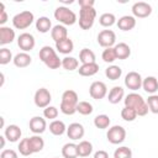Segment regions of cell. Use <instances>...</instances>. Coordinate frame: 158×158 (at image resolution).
Instances as JSON below:
<instances>
[{
  "instance_id": "6da1fadb",
  "label": "cell",
  "mask_w": 158,
  "mask_h": 158,
  "mask_svg": "<svg viewBox=\"0 0 158 158\" xmlns=\"http://www.w3.org/2000/svg\"><path fill=\"white\" fill-rule=\"evenodd\" d=\"M123 101H125V106H130V107L135 109L138 116H146L149 111L147 101H144V99L137 93L128 94Z\"/></svg>"
},
{
  "instance_id": "7a4b0ae2",
  "label": "cell",
  "mask_w": 158,
  "mask_h": 158,
  "mask_svg": "<svg viewBox=\"0 0 158 158\" xmlns=\"http://www.w3.org/2000/svg\"><path fill=\"white\" fill-rule=\"evenodd\" d=\"M54 19L63 25L72 26L77 22V15L67 6H58L54 10Z\"/></svg>"
},
{
  "instance_id": "3957f363",
  "label": "cell",
  "mask_w": 158,
  "mask_h": 158,
  "mask_svg": "<svg viewBox=\"0 0 158 158\" xmlns=\"http://www.w3.org/2000/svg\"><path fill=\"white\" fill-rule=\"evenodd\" d=\"M96 17V10L94 7H81L79 10V26L81 30H89L93 27Z\"/></svg>"
},
{
  "instance_id": "277c9868",
  "label": "cell",
  "mask_w": 158,
  "mask_h": 158,
  "mask_svg": "<svg viewBox=\"0 0 158 158\" xmlns=\"http://www.w3.org/2000/svg\"><path fill=\"white\" fill-rule=\"evenodd\" d=\"M33 20H35V17L31 11H22V12L16 14L12 17V25L17 30H25L32 25Z\"/></svg>"
},
{
  "instance_id": "5b68a950",
  "label": "cell",
  "mask_w": 158,
  "mask_h": 158,
  "mask_svg": "<svg viewBox=\"0 0 158 158\" xmlns=\"http://www.w3.org/2000/svg\"><path fill=\"white\" fill-rule=\"evenodd\" d=\"M106 137H107V141L110 143L120 144L126 138V130L122 126H120V125H115V126L109 128V131L106 133Z\"/></svg>"
},
{
  "instance_id": "8992f818",
  "label": "cell",
  "mask_w": 158,
  "mask_h": 158,
  "mask_svg": "<svg viewBox=\"0 0 158 158\" xmlns=\"http://www.w3.org/2000/svg\"><path fill=\"white\" fill-rule=\"evenodd\" d=\"M35 105L37 107H41V109H46L47 106H49V102L52 100V95L49 93L48 89L46 88H40L36 93H35Z\"/></svg>"
},
{
  "instance_id": "52a82bcc",
  "label": "cell",
  "mask_w": 158,
  "mask_h": 158,
  "mask_svg": "<svg viewBox=\"0 0 158 158\" xmlns=\"http://www.w3.org/2000/svg\"><path fill=\"white\" fill-rule=\"evenodd\" d=\"M131 10H132L133 17H138V19L148 17L152 14V6L148 2H144V1L135 2L132 5V9Z\"/></svg>"
},
{
  "instance_id": "ba28073f",
  "label": "cell",
  "mask_w": 158,
  "mask_h": 158,
  "mask_svg": "<svg viewBox=\"0 0 158 158\" xmlns=\"http://www.w3.org/2000/svg\"><path fill=\"white\" fill-rule=\"evenodd\" d=\"M116 42V35L114 31L111 30H102L99 32L98 35V43L101 46V47H105V48H110L115 44Z\"/></svg>"
},
{
  "instance_id": "9c48e42d",
  "label": "cell",
  "mask_w": 158,
  "mask_h": 158,
  "mask_svg": "<svg viewBox=\"0 0 158 158\" xmlns=\"http://www.w3.org/2000/svg\"><path fill=\"white\" fill-rule=\"evenodd\" d=\"M142 81H143V79H142L141 74L137 73V72H128L126 74V77H125L126 88H128V89H131L133 91H136V90L142 88Z\"/></svg>"
},
{
  "instance_id": "30bf717a",
  "label": "cell",
  "mask_w": 158,
  "mask_h": 158,
  "mask_svg": "<svg viewBox=\"0 0 158 158\" xmlns=\"http://www.w3.org/2000/svg\"><path fill=\"white\" fill-rule=\"evenodd\" d=\"M35 44H36V41H35V37L31 33L23 32L17 38V46L20 47V49H22L26 53L30 52L31 49H33Z\"/></svg>"
},
{
  "instance_id": "8fae6325",
  "label": "cell",
  "mask_w": 158,
  "mask_h": 158,
  "mask_svg": "<svg viewBox=\"0 0 158 158\" xmlns=\"http://www.w3.org/2000/svg\"><path fill=\"white\" fill-rule=\"evenodd\" d=\"M106 93H107V88H106V84L102 81H94L89 88V94L95 100L104 99L106 96Z\"/></svg>"
},
{
  "instance_id": "7c38bea8",
  "label": "cell",
  "mask_w": 158,
  "mask_h": 158,
  "mask_svg": "<svg viewBox=\"0 0 158 158\" xmlns=\"http://www.w3.org/2000/svg\"><path fill=\"white\" fill-rule=\"evenodd\" d=\"M47 128V122L43 117L41 116H33L30 120V130L35 133V135H41L46 131Z\"/></svg>"
},
{
  "instance_id": "4fadbf2b",
  "label": "cell",
  "mask_w": 158,
  "mask_h": 158,
  "mask_svg": "<svg viewBox=\"0 0 158 158\" xmlns=\"http://www.w3.org/2000/svg\"><path fill=\"white\" fill-rule=\"evenodd\" d=\"M84 133H85V130H84L83 125L79 123V122H73V123H70L67 127V135L73 141H77L79 138H83Z\"/></svg>"
},
{
  "instance_id": "5bb4252c",
  "label": "cell",
  "mask_w": 158,
  "mask_h": 158,
  "mask_svg": "<svg viewBox=\"0 0 158 158\" xmlns=\"http://www.w3.org/2000/svg\"><path fill=\"white\" fill-rule=\"evenodd\" d=\"M21 128L17 126V125H9L6 128H5V132H4V136L6 137V139L9 142H17L21 137Z\"/></svg>"
},
{
  "instance_id": "9a60e30c",
  "label": "cell",
  "mask_w": 158,
  "mask_h": 158,
  "mask_svg": "<svg viewBox=\"0 0 158 158\" xmlns=\"http://www.w3.org/2000/svg\"><path fill=\"white\" fill-rule=\"evenodd\" d=\"M51 36H52V40L57 43V42H60L65 38H68V30L65 28L64 25H56L52 30H51Z\"/></svg>"
},
{
  "instance_id": "2e32d148",
  "label": "cell",
  "mask_w": 158,
  "mask_h": 158,
  "mask_svg": "<svg viewBox=\"0 0 158 158\" xmlns=\"http://www.w3.org/2000/svg\"><path fill=\"white\" fill-rule=\"evenodd\" d=\"M15 40V31L7 26H0V44L11 43Z\"/></svg>"
},
{
  "instance_id": "e0dca14e",
  "label": "cell",
  "mask_w": 158,
  "mask_h": 158,
  "mask_svg": "<svg viewBox=\"0 0 158 158\" xmlns=\"http://www.w3.org/2000/svg\"><path fill=\"white\" fill-rule=\"evenodd\" d=\"M136 26V19L130 15H125L118 19L117 21V27L121 31H131Z\"/></svg>"
},
{
  "instance_id": "ac0fdd59",
  "label": "cell",
  "mask_w": 158,
  "mask_h": 158,
  "mask_svg": "<svg viewBox=\"0 0 158 158\" xmlns=\"http://www.w3.org/2000/svg\"><path fill=\"white\" fill-rule=\"evenodd\" d=\"M142 88L146 93L153 95L158 90V80L156 77H147L142 81Z\"/></svg>"
},
{
  "instance_id": "d6986e66",
  "label": "cell",
  "mask_w": 158,
  "mask_h": 158,
  "mask_svg": "<svg viewBox=\"0 0 158 158\" xmlns=\"http://www.w3.org/2000/svg\"><path fill=\"white\" fill-rule=\"evenodd\" d=\"M14 64L17 67V68H26L27 65L31 64L32 62V58L28 53L26 52H21V53H17L15 57H14Z\"/></svg>"
},
{
  "instance_id": "ffe728a7",
  "label": "cell",
  "mask_w": 158,
  "mask_h": 158,
  "mask_svg": "<svg viewBox=\"0 0 158 158\" xmlns=\"http://www.w3.org/2000/svg\"><path fill=\"white\" fill-rule=\"evenodd\" d=\"M79 74L83 77H93L99 72V65L98 63H89V64H81L78 69Z\"/></svg>"
},
{
  "instance_id": "44dd1931",
  "label": "cell",
  "mask_w": 158,
  "mask_h": 158,
  "mask_svg": "<svg viewBox=\"0 0 158 158\" xmlns=\"http://www.w3.org/2000/svg\"><path fill=\"white\" fill-rule=\"evenodd\" d=\"M123 95H125V91L121 86H114L110 91H109V95H107V100L111 104H118L122 99H123Z\"/></svg>"
},
{
  "instance_id": "7402d4cb",
  "label": "cell",
  "mask_w": 158,
  "mask_h": 158,
  "mask_svg": "<svg viewBox=\"0 0 158 158\" xmlns=\"http://www.w3.org/2000/svg\"><path fill=\"white\" fill-rule=\"evenodd\" d=\"M114 48H115L117 59H126V58H128V57L131 56V48H130V46H128L127 43H125V42L117 43Z\"/></svg>"
},
{
  "instance_id": "603a6c76",
  "label": "cell",
  "mask_w": 158,
  "mask_h": 158,
  "mask_svg": "<svg viewBox=\"0 0 158 158\" xmlns=\"http://www.w3.org/2000/svg\"><path fill=\"white\" fill-rule=\"evenodd\" d=\"M56 48L59 53H63V54H68L70 52H73V48H74V43L70 38H65L60 42H57L56 43Z\"/></svg>"
},
{
  "instance_id": "cb8c5ba5",
  "label": "cell",
  "mask_w": 158,
  "mask_h": 158,
  "mask_svg": "<svg viewBox=\"0 0 158 158\" xmlns=\"http://www.w3.org/2000/svg\"><path fill=\"white\" fill-rule=\"evenodd\" d=\"M28 142H30V147H31L32 153L41 152L43 149V147H44V141L38 135H35L32 137H28Z\"/></svg>"
},
{
  "instance_id": "d4e9b609",
  "label": "cell",
  "mask_w": 158,
  "mask_h": 158,
  "mask_svg": "<svg viewBox=\"0 0 158 158\" xmlns=\"http://www.w3.org/2000/svg\"><path fill=\"white\" fill-rule=\"evenodd\" d=\"M63 158H77L78 156V144L75 143H65L62 148Z\"/></svg>"
},
{
  "instance_id": "484cf974",
  "label": "cell",
  "mask_w": 158,
  "mask_h": 158,
  "mask_svg": "<svg viewBox=\"0 0 158 158\" xmlns=\"http://www.w3.org/2000/svg\"><path fill=\"white\" fill-rule=\"evenodd\" d=\"M52 28V22L48 17L42 16L40 19L36 20V30L41 33H47L49 30Z\"/></svg>"
},
{
  "instance_id": "4316f807",
  "label": "cell",
  "mask_w": 158,
  "mask_h": 158,
  "mask_svg": "<svg viewBox=\"0 0 158 158\" xmlns=\"http://www.w3.org/2000/svg\"><path fill=\"white\" fill-rule=\"evenodd\" d=\"M49 131L52 135L54 136H62L65 131H67V127L64 125L63 121H59V120H53L51 123H49Z\"/></svg>"
},
{
  "instance_id": "83f0119b",
  "label": "cell",
  "mask_w": 158,
  "mask_h": 158,
  "mask_svg": "<svg viewBox=\"0 0 158 158\" xmlns=\"http://www.w3.org/2000/svg\"><path fill=\"white\" fill-rule=\"evenodd\" d=\"M79 60L81 62V64L95 63V53L89 48H83L79 53Z\"/></svg>"
},
{
  "instance_id": "f1b7e54d",
  "label": "cell",
  "mask_w": 158,
  "mask_h": 158,
  "mask_svg": "<svg viewBox=\"0 0 158 158\" xmlns=\"http://www.w3.org/2000/svg\"><path fill=\"white\" fill-rule=\"evenodd\" d=\"M62 102L65 104H70V105H78L79 99H78V94L74 90H65L62 94Z\"/></svg>"
},
{
  "instance_id": "f546056e",
  "label": "cell",
  "mask_w": 158,
  "mask_h": 158,
  "mask_svg": "<svg viewBox=\"0 0 158 158\" xmlns=\"http://www.w3.org/2000/svg\"><path fill=\"white\" fill-rule=\"evenodd\" d=\"M93 152V144L89 141H81L78 144V156L79 157H88Z\"/></svg>"
},
{
  "instance_id": "4dcf8cb0",
  "label": "cell",
  "mask_w": 158,
  "mask_h": 158,
  "mask_svg": "<svg viewBox=\"0 0 158 158\" xmlns=\"http://www.w3.org/2000/svg\"><path fill=\"white\" fill-rule=\"evenodd\" d=\"M105 75L110 80H117L122 75V69L118 65H110L105 69Z\"/></svg>"
},
{
  "instance_id": "1f68e13d",
  "label": "cell",
  "mask_w": 158,
  "mask_h": 158,
  "mask_svg": "<svg viewBox=\"0 0 158 158\" xmlns=\"http://www.w3.org/2000/svg\"><path fill=\"white\" fill-rule=\"evenodd\" d=\"M110 117L105 114H101V115H98L95 118H94V125L96 128H100V130H105L110 126Z\"/></svg>"
},
{
  "instance_id": "d6a6232c",
  "label": "cell",
  "mask_w": 158,
  "mask_h": 158,
  "mask_svg": "<svg viewBox=\"0 0 158 158\" xmlns=\"http://www.w3.org/2000/svg\"><path fill=\"white\" fill-rule=\"evenodd\" d=\"M99 22L104 27H110V26H112V25L116 23V17L111 12H105V14H102L99 17Z\"/></svg>"
},
{
  "instance_id": "836d02e7",
  "label": "cell",
  "mask_w": 158,
  "mask_h": 158,
  "mask_svg": "<svg viewBox=\"0 0 158 158\" xmlns=\"http://www.w3.org/2000/svg\"><path fill=\"white\" fill-rule=\"evenodd\" d=\"M78 65H79V62L74 57H65V58L62 59V67L65 70H69V72L75 70L78 68Z\"/></svg>"
},
{
  "instance_id": "e575fe53",
  "label": "cell",
  "mask_w": 158,
  "mask_h": 158,
  "mask_svg": "<svg viewBox=\"0 0 158 158\" xmlns=\"http://www.w3.org/2000/svg\"><path fill=\"white\" fill-rule=\"evenodd\" d=\"M137 116H138V115H137L136 110L132 109V107H130V106H125V107L121 110V117H122L125 121H127V122L135 121Z\"/></svg>"
},
{
  "instance_id": "d590c367",
  "label": "cell",
  "mask_w": 158,
  "mask_h": 158,
  "mask_svg": "<svg viewBox=\"0 0 158 158\" xmlns=\"http://www.w3.org/2000/svg\"><path fill=\"white\" fill-rule=\"evenodd\" d=\"M57 53H56V51L51 47V46H43L41 49H40V59L44 63L47 59H49L51 57H53V56H56Z\"/></svg>"
},
{
  "instance_id": "8d00e7d4",
  "label": "cell",
  "mask_w": 158,
  "mask_h": 158,
  "mask_svg": "<svg viewBox=\"0 0 158 158\" xmlns=\"http://www.w3.org/2000/svg\"><path fill=\"white\" fill-rule=\"evenodd\" d=\"M93 105L88 101H79L78 105H77V112L86 116V115H90L93 112Z\"/></svg>"
},
{
  "instance_id": "74e56055",
  "label": "cell",
  "mask_w": 158,
  "mask_h": 158,
  "mask_svg": "<svg viewBox=\"0 0 158 158\" xmlns=\"http://www.w3.org/2000/svg\"><path fill=\"white\" fill-rule=\"evenodd\" d=\"M101 58L105 63H112L114 60L117 59L116 57V52H115V48L114 47H110V48H105L102 54H101Z\"/></svg>"
},
{
  "instance_id": "f35d334b",
  "label": "cell",
  "mask_w": 158,
  "mask_h": 158,
  "mask_svg": "<svg viewBox=\"0 0 158 158\" xmlns=\"http://www.w3.org/2000/svg\"><path fill=\"white\" fill-rule=\"evenodd\" d=\"M19 152L22 154V156H30L32 154V151H31V147H30V142H28V138H23L20 141L19 143Z\"/></svg>"
},
{
  "instance_id": "ab89813d",
  "label": "cell",
  "mask_w": 158,
  "mask_h": 158,
  "mask_svg": "<svg viewBox=\"0 0 158 158\" xmlns=\"http://www.w3.org/2000/svg\"><path fill=\"white\" fill-rule=\"evenodd\" d=\"M132 157V151L128 147H118L116 148V151L114 152V158H128Z\"/></svg>"
},
{
  "instance_id": "60d3db41",
  "label": "cell",
  "mask_w": 158,
  "mask_h": 158,
  "mask_svg": "<svg viewBox=\"0 0 158 158\" xmlns=\"http://www.w3.org/2000/svg\"><path fill=\"white\" fill-rule=\"evenodd\" d=\"M10 60H14L11 51L7 48H1L0 49V64L5 65V64L10 63Z\"/></svg>"
},
{
  "instance_id": "b9f144b4",
  "label": "cell",
  "mask_w": 158,
  "mask_h": 158,
  "mask_svg": "<svg viewBox=\"0 0 158 158\" xmlns=\"http://www.w3.org/2000/svg\"><path fill=\"white\" fill-rule=\"evenodd\" d=\"M147 105H148V109L151 112L158 114V95H156V94L149 95L147 99Z\"/></svg>"
},
{
  "instance_id": "7bdbcfd3",
  "label": "cell",
  "mask_w": 158,
  "mask_h": 158,
  "mask_svg": "<svg viewBox=\"0 0 158 158\" xmlns=\"http://www.w3.org/2000/svg\"><path fill=\"white\" fill-rule=\"evenodd\" d=\"M44 64H46L49 69H57V68H59V67L62 65V60H60L59 57L56 54V56L51 57L49 59H47V60L44 62Z\"/></svg>"
},
{
  "instance_id": "ee69618b",
  "label": "cell",
  "mask_w": 158,
  "mask_h": 158,
  "mask_svg": "<svg viewBox=\"0 0 158 158\" xmlns=\"http://www.w3.org/2000/svg\"><path fill=\"white\" fill-rule=\"evenodd\" d=\"M43 116H44L46 118L54 120V118H57V116H58V109L54 107V106H47V107L43 110Z\"/></svg>"
},
{
  "instance_id": "f6af8a7d",
  "label": "cell",
  "mask_w": 158,
  "mask_h": 158,
  "mask_svg": "<svg viewBox=\"0 0 158 158\" xmlns=\"http://www.w3.org/2000/svg\"><path fill=\"white\" fill-rule=\"evenodd\" d=\"M60 111L64 115H73L77 112V106L75 105H70V104H65L60 101Z\"/></svg>"
},
{
  "instance_id": "bcb514c9",
  "label": "cell",
  "mask_w": 158,
  "mask_h": 158,
  "mask_svg": "<svg viewBox=\"0 0 158 158\" xmlns=\"http://www.w3.org/2000/svg\"><path fill=\"white\" fill-rule=\"evenodd\" d=\"M0 158H17V153L14 149H4L0 154Z\"/></svg>"
},
{
  "instance_id": "7dc6e473",
  "label": "cell",
  "mask_w": 158,
  "mask_h": 158,
  "mask_svg": "<svg viewBox=\"0 0 158 158\" xmlns=\"http://www.w3.org/2000/svg\"><path fill=\"white\" fill-rule=\"evenodd\" d=\"M0 25L2 26L6 21H7V14H6V11H5V7H4V4L2 2H0Z\"/></svg>"
},
{
  "instance_id": "c3c4849f",
  "label": "cell",
  "mask_w": 158,
  "mask_h": 158,
  "mask_svg": "<svg viewBox=\"0 0 158 158\" xmlns=\"http://www.w3.org/2000/svg\"><path fill=\"white\" fill-rule=\"evenodd\" d=\"M95 1L94 0H79V6L81 7H94Z\"/></svg>"
},
{
  "instance_id": "681fc988",
  "label": "cell",
  "mask_w": 158,
  "mask_h": 158,
  "mask_svg": "<svg viewBox=\"0 0 158 158\" xmlns=\"http://www.w3.org/2000/svg\"><path fill=\"white\" fill-rule=\"evenodd\" d=\"M94 158H109V154H107L106 151L100 149V151H96L94 153Z\"/></svg>"
},
{
  "instance_id": "f907efd6",
  "label": "cell",
  "mask_w": 158,
  "mask_h": 158,
  "mask_svg": "<svg viewBox=\"0 0 158 158\" xmlns=\"http://www.w3.org/2000/svg\"><path fill=\"white\" fill-rule=\"evenodd\" d=\"M5 136H0V139H1V148H4V146H5Z\"/></svg>"
},
{
  "instance_id": "816d5d0a",
  "label": "cell",
  "mask_w": 158,
  "mask_h": 158,
  "mask_svg": "<svg viewBox=\"0 0 158 158\" xmlns=\"http://www.w3.org/2000/svg\"><path fill=\"white\" fill-rule=\"evenodd\" d=\"M128 158H132V157H128Z\"/></svg>"
},
{
  "instance_id": "f5cc1de1",
  "label": "cell",
  "mask_w": 158,
  "mask_h": 158,
  "mask_svg": "<svg viewBox=\"0 0 158 158\" xmlns=\"http://www.w3.org/2000/svg\"><path fill=\"white\" fill-rule=\"evenodd\" d=\"M54 158H57V157H54Z\"/></svg>"
}]
</instances>
